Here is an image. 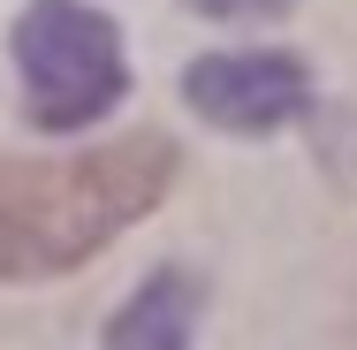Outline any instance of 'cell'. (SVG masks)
<instances>
[{
    "label": "cell",
    "mask_w": 357,
    "mask_h": 350,
    "mask_svg": "<svg viewBox=\"0 0 357 350\" xmlns=\"http://www.w3.org/2000/svg\"><path fill=\"white\" fill-rule=\"evenodd\" d=\"M198 15H213V23H243V15H282L289 0H190Z\"/></svg>",
    "instance_id": "cell-5"
},
{
    "label": "cell",
    "mask_w": 357,
    "mask_h": 350,
    "mask_svg": "<svg viewBox=\"0 0 357 350\" xmlns=\"http://www.w3.org/2000/svg\"><path fill=\"white\" fill-rule=\"evenodd\" d=\"M175 145L122 138L69 168H0V275H54L167 198Z\"/></svg>",
    "instance_id": "cell-1"
},
{
    "label": "cell",
    "mask_w": 357,
    "mask_h": 350,
    "mask_svg": "<svg viewBox=\"0 0 357 350\" xmlns=\"http://www.w3.org/2000/svg\"><path fill=\"white\" fill-rule=\"evenodd\" d=\"M183 99L213 130L266 138V130H282L289 115H304L312 76H304L296 54H206V61H190V76H183Z\"/></svg>",
    "instance_id": "cell-3"
},
{
    "label": "cell",
    "mask_w": 357,
    "mask_h": 350,
    "mask_svg": "<svg viewBox=\"0 0 357 350\" xmlns=\"http://www.w3.org/2000/svg\"><path fill=\"white\" fill-rule=\"evenodd\" d=\"M190 328H198V289L183 275H152L107 320V350H190Z\"/></svg>",
    "instance_id": "cell-4"
},
{
    "label": "cell",
    "mask_w": 357,
    "mask_h": 350,
    "mask_svg": "<svg viewBox=\"0 0 357 350\" xmlns=\"http://www.w3.org/2000/svg\"><path fill=\"white\" fill-rule=\"evenodd\" d=\"M15 76L38 130H84L130 92L122 31L84 0H31L15 23Z\"/></svg>",
    "instance_id": "cell-2"
}]
</instances>
